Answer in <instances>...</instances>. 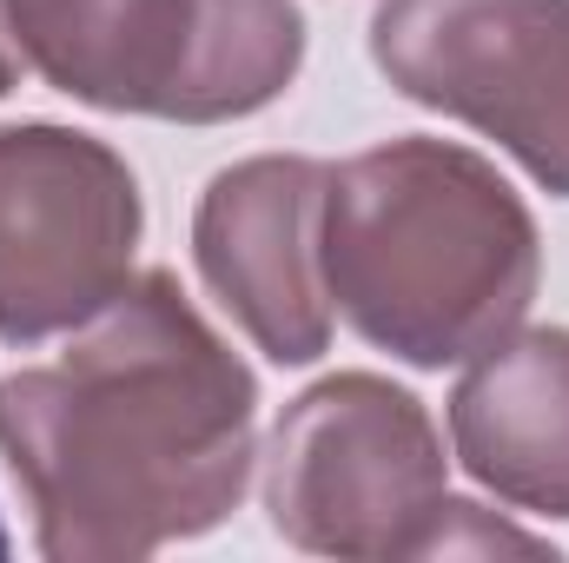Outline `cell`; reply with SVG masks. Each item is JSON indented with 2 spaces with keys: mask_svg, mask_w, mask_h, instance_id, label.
<instances>
[{
  "mask_svg": "<svg viewBox=\"0 0 569 563\" xmlns=\"http://www.w3.org/2000/svg\"><path fill=\"white\" fill-rule=\"evenodd\" d=\"M0 457L47 563L152 557L246 504L259 378L152 266L53 365L0 378Z\"/></svg>",
  "mask_w": 569,
  "mask_h": 563,
  "instance_id": "cell-1",
  "label": "cell"
},
{
  "mask_svg": "<svg viewBox=\"0 0 569 563\" xmlns=\"http://www.w3.org/2000/svg\"><path fill=\"white\" fill-rule=\"evenodd\" d=\"M318 259L331 312L411 372L470 365L523 325L543 239L523 192L470 146L405 134L325 179Z\"/></svg>",
  "mask_w": 569,
  "mask_h": 563,
  "instance_id": "cell-2",
  "label": "cell"
},
{
  "mask_svg": "<svg viewBox=\"0 0 569 563\" xmlns=\"http://www.w3.org/2000/svg\"><path fill=\"white\" fill-rule=\"evenodd\" d=\"M20 67L53 93L179 127L252 120L305 67L291 0H0Z\"/></svg>",
  "mask_w": 569,
  "mask_h": 563,
  "instance_id": "cell-3",
  "label": "cell"
},
{
  "mask_svg": "<svg viewBox=\"0 0 569 563\" xmlns=\"http://www.w3.org/2000/svg\"><path fill=\"white\" fill-rule=\"evenodd\" d=\"M266 517L291 551L338 563L443 557L450 457L425 398L378 372L305 385L266 444Z\"/></svg>",
  "mask_w": 569,
  "mask_h": 563,
  "instance_id": "cell-4",
  "label": "cell"
},
{
  "mask_svg": "<svg viewBox=\"0 0 569 563\" xmlns=\"http://www.w3.org/2000/svg\"><path fill=\"white\" fill-rule=\"evenodd\" d=\"M146 199L107 140L53 120L0 127V345L100 318L140 259Z\"/></svg>",
  "mask_w": 569,
  "mask_h": 563,
  "instance_id": "cell-5",
  "label": "cell"
},
{
  "mask_svg": "<svg viewBox=\"0 0 569 563\" xmlns=\"http://www.w3.org/2000/svg\"><path fill=\"white\" fill-rule=\"evenodd\" d=\"M371 60L569 199V0H378Z\"/></svg>",
  "mask_w": 569,
  "mask_h": 563,
  "instance_id": "cell-6",
  "label": "cell"
},
{
  "mask_svg": "<svg viewBox=\"0 0 569 563\" xmlns=\"http://www.w3.org/2000/svg\"><path fill=\"white\" fill-rule=\"evenodd\" d=\"M325 179V159L259 152L212 172L192 213L199 279L272 365H318L331 352V292L318 259Z\"/></svg>",
  "mask_w": 569,
  "mask_h": 563,
  "instance_id": "cell-7",
  "label": "cell"
},
{
  "mask_svg": "<svg viewBox=\"0 0 569 563\" xmlns=\"http://www.w3.org/2000/svg\"><path fill=\"white\" fill-rule=\"evenodd\" d=\"M457 464L523 517H569V325H517L450 392Z\"/></svg>",
  "mask_w": 569,
  "mask_h": 563,
  "instance_id": "cell-8",
  "label": "cell"
},
{
  "mask_svg": "<svg viewBox=\"0 0 569 563\" xmlns=\"http://www.w3.org/2000/svg\"><path fill=\"white\" fill-rule=\"evenodd\" d=\"M13 80H20V53H13V33H7V13H0V100L13 93Z\"/></svg>",
  "mask_w": 569,
  "mask_h": 563,
  "instance_id": "cell-9",
  "label": "cell"
},
{
  "mask_svg": "<svg viewBox=\"0 0 569 563\" xmlns=\"http://www.w3.org/2000/svg\"><path fill=\"white\" fill-rule=\"evenodd\" d=\"M7 551H13V544H7V524H0V557H7Z\"/></svg>",
  "mask_w": 569,
  "mask_h": 563,
  "instance_id": "cell-10",
  "label": "cell"
}]
</instances>
